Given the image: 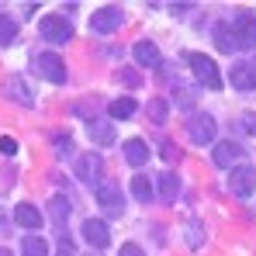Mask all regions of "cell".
Instances as JSON below:
<instances>
[{
  "instance_id": "obj_13",
  "label": "cell",
  "mask_w": 256,
  "mask_h": 256,
  "mask_svg": "<svg viewBox=\"0 0 256 256\" xmlns=\"http://www.w3.org/2000/svg\"><path fill=\"white\" fill-rule=\"evenodd\" d=\"M4 94H7V97H14V100H18V104H24V108H32V104H35V94L28 90V84H24L21 76H7V80H4Z\"/></svg>"
},
{
  "instance_id": "obj_8",
  "label": "cell",
  "mask_w": 256,
  "mask_h": 256,
  "mask_svg": "<svg viewBox=\"0 0 256 256\" xmlns=\"http://www.w3.org/2000/svg\"><path fill=\"white\" fill-rule=\"evenodd\" d=\"M232 35L239 48H253L256 45V14H239L236 24H232Z\"/></svg>"
},
{
  "instance_id": "obj_7",
  "label": "cell",
  "mask_w": 256,
  "mask_h": 256,
  "mask_svg": "<svg viewBox=\"0 0 256 256\" xmlns=\"http://www.w3.org/2000/svg\"><path fill=\"white\" fill-rule=\"evenodd\" d=\"M97 204H100L108 214H122V208H125L122 187H118L114 180H100V184H97Z\"/></svg>"
},
{
  "instance_id": "obj_9",
  "label": "cell",
  "mask_w": 256,
  "mask_h": 256,
  "mask_svg": "<svg viewBox=\"0 0 256 256\" xmlns=\"http://www.w3.org/2000/svg\"><path fill=\"white\" fill-rule=\"evenodd\" d=\"M84 239L94 250H108V246H111V228H108L100 218H86L84 222Z\"/></svg>"
},
{
  "instance_id": "obj_27",
  "label": "cell",
  "mask_w": 256,
  "mask_h": 256,
  "mask_svg": "<svg viewBox=\"0 0 256 256\" xmlns=\"http://www.w3.org/2000/svg\"><path fill=\"white\" fill-rule=\"evenodd\" d=\"M0 152H4V156H14V152H18V138L4 135V138H0Z\"/></svg>"
},
{
  "instance_id": "obj_26",
  "label": "cell",
  "mask_w": 256,
  "mask_h": 256,
  "mask_svg": "<svg viewBox=\"0 0 256 256\" xmlns=\"http://www.w3.org/2000/svg\"><path fill=\"white\" fill-rule=\"evenodd\" d=\"M56 152H73V138L59 132V135H56Z\"/></svg>"
},
{
  "instance_id": "obj_14",
  "label": "cell",
  "mask_w": 256,
  "mask_h": 256,
  "mask_svg": "<svg viewBox=\"0 0 256 256\" xmlns=\"http://www.w3.org/2000/svg\"><path fill=\"white\" fill-rule=\"evenodd\" d=\"M90 142H94V146H114V122H111V118L90 122Z\"/></svg>"
},
{
  "instance_id": "obj_21",
  "label": "cell",
  "mask_w": 256,
  "mask_h": 256,
  "mask_svg": "<svg viewBox=\"0 0 256 256\" xmlns=\"http://www.w3.org/2000/svg\"><path fill=\"white\" fill-rule=\"evenodd\" d=\"M135 108H138V104H135L132 97H118V100H111V104H108V114L125 122V118H132V114H135Z\"/></svg>"
},
{
  "instance_id": "obj_4",
  "label": "cell",
  "mask_w": 256,
  "mask_h": 256,
  "mask_svg": "<svg viewBox=\"0 0 256 256\" xmlns=\"http://www.w3.org/2000/svg\"><path fill=\"white\" fill-rule=\"evenodd\" d=\"M214 132H218V125H214L212 114H190L187 118V135H190L194 146H212Z\"/></svg>"
},
{
  "instance_id": "obj_31",
  "label": "cell",
  "mask_w": 256,
  "mask_h": 256,
  "mask_svg": "<svg viewBox=\"0 0 256 256\" xmlns=\"http://www.w3.org/2000/svg\"><path fill=\"white\" fill-rule=\"evenodd\" d=\"M118 256H142V246H135V242H125Z\"/></svg>"
},
{
  "instance_id": "obj_34",
  "label": "cell",
  "mask_w": 256,
  "mask_h": 256,
  "mask_svg": "<svg viewBox=\"0 0 256 256\" xmlns=\"http://www.w3.org/2000/svg\"><path fill=\"white\" fill-rule=\"evenodd\" d=\"M0 256H14V253H10V250H0Z\"/></svg>"
},
{
  "instance_id": "obj_32",
  "label": "cell",
  "mask_w": 256,
  "mask_h": 256,
  "mask_svg": "<svg viewBox=\"0 0 256 256\" xmlns=\"http://www.w3.org/2000/svg\"><path fill=\"white\" fill-rule=\"evenodd\" d=\"M163 156H166V160H173V156H176V160H180V152H176V149H173V142H163Z\"/></svg>"
},
{
  "instance_id": "obj_5",
  "label": "cell",
  "mask_w": 256,
  "mask_h": 256,
  "mask_svg": "<svg viewBox=\"0 0 256 256\" xmlns=\"http://www.w3.org/2000/svg\"><path fill=\"white\" fill-rule=\"evenodd\" d=\"M228 187H232L236 198H250V194L256 190V166H250V163L232 166V173H228Z\"/></svg>"
},
{
  "instance_id": "obj_29",
  "label": "cell",
  "mask_w": 256,
  "mask_h": 256,
  "mask_svg": "<svg viewBox=\"0 0 256 256\" xmlns=\"http://www.w3.org/2000/svg\"><path fill=\"white\" fill-rule=\"evenodd\" d=\"M242 128L256 138V111H246V114H242Z\"/></svg>"
},
{
  "instance_id": "obj_1",
  "label": "cell",
  "mask_w": 256,
  "mask_h": 256,
  "mask_svg": "<svg viewBox=\"0 0 256 256\" xmlns=\"http://www.w3.org/2000/svg\"><path fill=\"white\" fill-rule=\"evenodd\" d=\"M38 35L52 45H62L73 38V24L66 21V14H45L42 21H38Z\"/></svg>"
},
{
  "instance_id": "obj_22",
  "label": "cell",
  "mask_w": 256,
  "mask_h": 256,
  "mask_svg": "<svg viewBox=\"0 0 256 256\" xmlns=\"http://www.w3.org/2000/svg\"><path fill=\"white\" fill-rule=\"evenodd\" d=\"M21 256H48V242H45L42 236H24Z\"/></svg>"
},
{
  "instance_id": "obj_33",
  "label": "cell",
  "mask_w": 256,
  "mask_h": 256,
  "mask_svg": "<svg viewBox=\"0 0 256 256\" xmlns=\"http://www.w3.org/2000/svg\"><path fill=\"white\" fill-rule=\"evenodd\" d=\"M246 66H250V73H253V80H256V59H250Z\"/></svg>"
},
{
  "instance_id": "obj_24",
  "label": "cell",
  "mask_w": 256,
  "mask_h": 256,
  "mask_svg": "<svg viewBox=\"0 0 256 256\" xmlns=\"http://www.w3.org/2000/svg\"><path fill=\"white\" fill-rule=\"evenodd\" d=\"M18 38V21L10 14H0V45H10Z\"/></svg>"
},
{
  "instance_id": "obj_11",
  "label": "cell",
  "mask_w": 256,
  "mask_h": 256,
  "mask_svg": "<svg viewBox=\"0 0 256 256\" xmlns=\"http://www.w3.org/2000/svg\"><path fill=\"white\" fill-rule=\"evenodd\" d=\"M132 56H135V62H138V66H146V70H160V66H163L160 48H156L152 42H135Z\"/></svg>"
},
{
  "instance_id": "obj_28",
  "label": "cell",
  "mask_w": 256,
  "mask_h": 256,
  "mask_svg": "<svg viewBox=\"0 0 256 256\" xmlns=\"http://www.w3.org/2000/svg\"><path fill=\"white\" fill-rule=\"evenodd\" d=\"M187 239H190V246H201V225L198 222L187 225Z\"/></svg>"
},
{
  "instance_id": "obj_19",
  "label": "cell",
  "mask_w": 256,
  "mask_h": 256,
  "mask_svg": "<svg viewBox=\"0 0 256 256\" xmlns=\"http://www.w3.org/2000/svg\"><path fill=\"white\" fill-rule=\"evenodd\" d=\"M232 86L242 90V94H250V90L256 86V80H253V73H250L246 62H236V66H232Z\"/></svg>"
},
{
  "instance_id": "obj_18",
  "label": "cell",
  "mask_w": 256,
  "mask_h": 256,
  "mask_svg": "<svg viewBox=\"0 0 256 256\" xmlns=\"http://www.w3.org/2000/svg\"><path fill=\"white\" fill-rule=\"evenodd\" d=\"M14 222H18L21 228H38V225H42V214H38L35 204H18V208H14Z\"/></svg>"
},
{
  "instance_id": "obj_6",
  "label": "cell",
  "mask_w": 256,
  "mask_h": 256,
  "mask_svg": "<svg viewBox=\"0 0 256 256\" xmlns=\"http://www.w3.org/2000/svg\"><path fill=\"white\" fill-rule=\"evenodd\" d=\"M114 28H122V7L108 4V7L94 10V18H90V32L94 35H111Z\"/></svg>"
},
{
  "instance_id": "obj_10",
  "label": "cell",
  "mask_w": 256,
  "mask_h": 256,
  "mask_svg": "<svg viewBox=\"0 0 256 256\" xmlns=\"http://www.w3.org/2000/svg\"><path fill=\"white\" fill-rule=\"evenodd\" d=\"M100 170H104V160H100L97 152H84V156L76 160V176H80L84 184L100 180Z\"/></svg>"
},
{
  "instance_id": "obj_23",
  "label": "cell",
  "mask_w": 256,
  "mask_h": 256,
  "mask_svg": "<svg viewBox=\"0 0 256 256\" xmlns=\"http://www.w3.org/2000/svg\"><path fill=\"white\" fill-rule=\"evenodd\" d=\"M132 194H135L138 201H152V184H149L146 173H135V176H132Z\"/></svg>"
},
{
  "instance_id": "obj_15",
  "label": "cell",
  "mask_w": 256,
  "mask_h": 256,
  "mask_svg": "<svg viewBox=\"0 0 256 256\" xmlns=\"http://www.w3.org/2000/svg\"><path fill=\"white\" fill-rule=\"evenodd\" d=\"M125 160H128V166H142V163L149 160V146H146L142 138H128L125 142Z\"/></svg>"
},
{
  "instance_id": "obj_16",
  "label": "cell",
  "mask_w": 256,
  "mask_h": 256,
  "mask_svg": "<svg viewBox=\"0 0 256 256\" xmlns=\"http://www.w3.org/2000/svg\"><path fill=\"white\" fill-rule=\"evenodd\" d=\"M214 45H218L222 52H228V56L239 48V45H236V35H232V24H228V21H218V24H214Z\"/></svg>"
},
{
  "instance_id": "obj_3",
  "label": "cell",
  "mask_w": 256,
  "mask_h": 256,
  "mask_svg": "<svg viewBox=\"0 0 256 256\" xmlns=\"http://www.w3.org/2000/svg\"><path fill=\"white\" fill-rule=\"evenodd\" d=\"M32 66H35V73L45 76L48 84H66V62H62L56 52H38V56L32 59Z\"/></svg>"
},
{
  "instance_id": "obj_2",
  "label": "cell",
  "mask_w": 256,
  "mask_h": 256,
  "mask_svg": "<svg viewBox=\"0 0 256 256\" xmlns=\"http://www.w3.org/2000/svg\"><path fill=\"white\" fill-rule=\"evenodd\" d=\"M187 62H190V70H194L198 84H204L208 90H222V76H218V66H214L212 56H204V52H190Z\"/></svg>"
},
{
  "instance_id": "obj_17",
  "label": "cell",
  "mask_w": 256,
  "mask_h": 256,
  "mask_svg": "<svg viewBox=\"0 0 256 256\" xmlns=\"http://www.w3.org/2000/svg\"><path fill=\"white\" fill-rule=\"evenodd\" d=\"M48 218H52V225H56V228H66V218H70V201H66L62 194H56V198L48 201Z\"/></svg>"
},
{
  "instance_id": "obj_12",
  "label": "cell",
  "mask_w": 256,
  "mask_h": 256,
  "mask_svg": "<svg viewBox=\"0 0 256 256\" xmlns=\"http://www.w3.org/2000/svg\"><path fill=\"white\" fill-rule=\"evenodd\" d=\"M239 160H242V146H236L232 138H228V142H218V146H214V163H218V166L232 170V166H236Z\"/></svg>"
},
{
  "instance_id": "obj_30",
  "label": "cell",
  "mask_w": 256,
  "mask_h": 256,
  "mask_svg": "<svg viewBox=\"0 0 256 256\" xmlns=\"http://www.w3.org/2000/svg\"><path fill=\"white\" fill-rule=\"evenodd\" d=\"M118 80L128 84V86H138V73H135V70H122V73H118Z\"/></svg>"
},
{
  "instance_id": "obj_20",
  "label": "cell",
  "mask_w": 256,
  "mask_h": 256,
  "mask_svg": "<svg viewBox=\"0 0 256 256\" xmlns=\"http://www.w3.org/2000/svg\"><path fill=\"white\" fill-rule=\"evenodd\" d=\"M176 190H180V180H176V173H160V198L173 204L176 201Z\"/></svg>"
},
{
  "instance_id": "obj_25",
  "label": "cell",
  "mask_w": 256,
  "mask_h": 256,
  "mask_svg": "<svg viewBox=\"0 0 256 256\" xmlns=\"http://www.w3.org/2000/svg\"><path fill=\"white\" fill-rule=\"evenodd\" d=\"M146 111H149V118H152L156 125H163V122H166V114H170V108H166V100H160V97H152V100L146 104Z\"/></svg>"
}]
</instances>
